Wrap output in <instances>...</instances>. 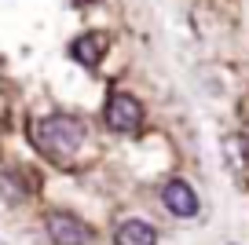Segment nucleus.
Masks as SVG:
<instances>
[{
    "mask_svg": "<svg viewBox=\"0 0 249 245\" xmlns=\"http://www.w3.org/2000/svg\"><path fill=\"white\" fill-rule=\"evenodd\" d=\"M37 143L48 154H55V158H70L85 143V124L70 114H52L37 124Z\"/></svg>",
    "mask_w": 249,
    "mask_h": 245,
    "instance_id": "f257e3e1",
    "label": "nucleus"
},
{
    "mask_svg": "<svg viewBox=\"0 0 249 245\" xmlns=\"http://www.w3.org/2000/svg\"><path fill=\"white\" fill-rule=\"evenodd\" d=\"M103 121H107L110 132H121V136H128V132H136L143 124V103L136 99V95H110L107 110H103Z\"/></svg>",
    "mask_w": 249,
    "mask_h": 245,
    "instance_id": "f03ea898",
    "label": "nucleus"
},
{
    "mask_svg": "<svg viewBox=\"0 0 249 245\" xmlns=\"http://www.w3.org/2000/svg\"><path fill=\"white\" fill-rule=\"evenodd\" d=\"M44 227H48V238H52L55 245H88L92 242L88 223L77 220V216H70V212H48Z\"/></svg>",
    "mask_w": 249,
    "mask_h": 245,
    "instance_id": "7ed1b4c3",
    "label": "nucleus"
},
{
    "mask_svg": "<svg viewBox=\"0 0 249 245\" xmlns=\"http://www.w3.org/2000/svg\"><path fill=\"white\" fill-rule=\"evenodd\" d=\"M161 201H165V209H169L172 216H179V220L198 216V194H195V187L183 183V179H169V183L161 187Z\"/></svg>",
    "mask_w": 249,
    "mask_h": 245,
    "instance_id": "20e7f679",
    "label": "nucleus"
},
{
    "mask_svg": "<svg viewBox=\"0 0 249 245\" xmlns=\"http://www.w3.org/2000/svg\"><path fill=\"white\" fill-rule=\"evenodd\" d=\"M70 55L81 66H99V59L107 55V37H103V33H81L70 44Z\"/></svg>",
    "mask_w": 249,
    "mask_h": 245,
    "instance_id": "39448f33",
    "label": "nucleus"
},
{
    "mask_svg": "<svg viewBox=\"0 0 249 245\" xmlns=\"http://www.w3.org/2000/svg\"><path fill=\"white\" fill-rule=\"evenodd\" d=\"M114 245H158V230L147 220H124L114 230Z\"/></svg>",
    "mask_w": 249,
    "mask_h": 245,
    "instance_id": "423d86ee",
    "label": "nucleus"
},
{
    "mask_svg": "<svg viewBox=\"0 0 249 245\" xmlns=\"http://www.w3.org/2000/svg\"><path fill=\"white\" fill-rule=\"evenodd\" d=\"M224 154H227V161H231L234 172H242V169L249 165V150H246V139H242V136H231V139H227V143H224Z\"/></svg>",
    "mask_w": 249,
    "mask_h": 245,
    "instance_id": "0eeeda50",
    "label": "nucleus"
}]
</instances>
